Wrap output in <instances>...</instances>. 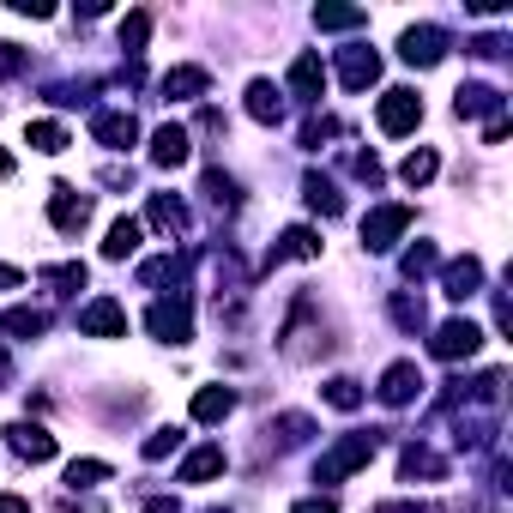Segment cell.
<instances>
[{
	"instance_id": "28",
	"label": "cell",
	"mask_w": 513,
	"mask_h": 513,
	"mask_svg": "<svg viewBox=\"0 0 513 513\" xmlns=\"http://www.w3.org/2000/svg\"><path fill=\"white\" fill-rule=\"evenodd\" d=\"M320 393H326V405H332V411H357V405H363V387H357L351 375H332Z\"/></svg>"
},
{
	"instance_id": "50",
	"label": "cell",
	"mask_w": 513,
	"mask_h": 513,
	"mask_svg": "<svg viewBox=\"0 0 513 513\" xmlns=\"http://www.w3.org/2000/svg\"><path fill=\"white\" fill-rule=\"evenodd\" d=\"M0 176H13V157L7 151H0Z\"/></svg>"
},
{
	"instance_id": "36",
	"label": "cell",
	"mask_w": 513,
	"mask_h": 513,
	"mask_svg": "<svg viewBox=\"0 0 513 513\" xmlns=\"http://www.w3.org/2000/svg\"><path fill=\"white\" fill-rule=\"evenodd\" d=\"M145 37H151V19H145V13H127V19H121V49H127V55H145Z\"/></svg>"
},
{
	"instance_id": "1",
	"label": "cell",
	"mask_w": 513,
	"mask_h": 513,
	"mask_svg": "<svg viewBox=\"0 0 513 513\" xmlns=\"http://www.w3.org/2000/svg\"><path fill=\"white\" fill-rule=\"evenodd\" d=\"M375 435H345V441H338L332 453H320V465H314V483H345L351 471H363L369 459H375Z\"/></svg>"
},
{
	"instance_id": "39",
	"label": "cell",
	"mask_w": 513,
	"mask_h": 513,
	"mask_svg": "<svg viewBox=\"0 0 513 513\" xmlns=\"http://www.w3.org/2000/svg\"><path fill=\"white\" fill-rule=\"evenodd\" d=\"M176 441H182L176 429H151V435H145V459H163V453L176 447Z\"/></svg>"
},
{
	"instance_id": "42",
	"label": "cell",
	"mask_w": 513,
	"mask_h": 513,
	"mask_svg": "<svg viewBox=\"0 0 513 513\" xmlns=\"http://www.w3.org/2000/svg\"><path fill=\"white\" fill-rule=\"evenodd\" d=\"M19 67H25V55L13 43H0V73H19Z\"/></svg>"
},
{
	"instance_id": "5",
	"label": "cell",
	"mask_w": 513,
	"mask_h": 513,
	"mask_svg": "<svg viewBox=\"0 0 513 513\" xmlns=\"http://www.w3.org/2000/svg\"><path fill=\"white\" fill-rule=\"evenodd\" d=\"M375 121H381V133L399 139V133H411V127L423 121V97H417V91H387L381 109H375Z\"/></svg>"
},
{
	"instance_id": "10",
	"label": "cell",
	"mask_w": 513,
	"mask_h": 513,
	"mask_svg": "<svg viewBox=\"0 0 513 513\" xmlns=\"http://www.w3.org/2000/svg\"><path fill=\"white\" fill-rule=\"evenodd\" d=\"M7 447H13L19 459H31V465H43V459H55V435H49L43 423H31V417L7 429Z\"/></svg>"
},
{
	"instance_id": "15",
	"label": "cell",
	"mask_w": 513,
	"mask_h": 513,
	"mask_svg": "<svg viewBox=\"0 0 513 513\" xmlns=\"http://www.w3.org/2000/svg\"><path fill=\"white\" fill-rule=\"evenodd\" d=\"M441 290H447L453 302L477 296V290H483V260H471V254H465V260H453V266L441 272Z\"/></svg>"
},
{
	"instance_id": "35",
	"label": "cell",
	"mask_w": 513,
	"mask_h": 513,
	"mask_svg": "<svg viewBox=\"0 0 513 513\" xmlns=\"http://www.w3.org/2000/svg\"><path fill=\"white\" fill-rule=\"evenodd\" d=\"M206 200H212L218 212H236V182L224 176V169H206Z\"/></svg>"
},
{
	"instance_id": "24",
	"label": "cell",
	"mask_w": 513,
	"mask_h": 513,
	"mask_svg": "<svg viewBox=\"0 0 513 513\" xmlns=\"http://www.w3.org/2000/svg\"><path fill=\"white\" fill-rule=\"evenodd\" d=\"M459 115H501V97H495V85H459V103H453Z\"/></svg>"
},
{
	"instance_id": "30",
	"label": "cell",
	"mask_w": 513,
	"mask_h": 513,
	"mask_svg": "<svg viewBox=\"0 0 513 513\" xmlns=\"http://www.w3.org/2000/svg\"><path fill=\"white\" fill-rule=\"evenodd\" d=\"M363 19H369L363 7H314V25L320 31H357Z\"/></svg>"
},
{
	"instance_id": "2",
	"label": "cell",
	"mask_w": 513,
	"mask_h": 513,
	"mask_svg": "<svg viewBox=\"0 0 513 513\" xmlns=\"http://www.w3.org/2000/svg\"><path fill=\"white\" fill-rule=\"evenodd\" d=\"M429 351H435L441 363L477 357V351H483V326H477V320H441V326H435V338H429Z\"/></svg>"
},
{
	"instance_id": "8",
	"label": "cell",
	"mask_w": 513,
	"mask_h": 513,
	"mask_svg": "<svg viewBox=\"0 0 513 513\" xmlns=\"http://www.w3.org/2000/svg\"><path fill=\"white\" fill-rule=\"evenodd\" d=\"M79 332H85V338H127V314H121V302H109V296L85 302V308H79Z\"/></svg>"
},
{
	"instance_id": "31",
	"label": "cell",
	"mask_w": 513,
	"mask_h": 513,
	"mask_svg": "<svg viewBox=\"0 0 513 513\" xmlns=\"http://www.w3.org/2000/svg\"><path fill=\"white\" fill-rule=\"evenodd\" d=\"M435 169H441V157H435V151H411V157L399 163V176H405L411 188H423V182H435Z\"/></svg>"
},
{
	"instance_id": "18",
	"label": "cell",
	"mask_w": 513,
	"mask_h": 513,
	"mask_svg": "<svg viewBox=\"0 0 513 513\" xmlns=\"http://www.w3.org/2000/svg\"><path fill=\"white\" fill-rule=\"evenodd\" d=\"M224 471V447H194L188 459H182V471H176V483H212Z\"/></svg>"
},
{
	"instance_id": "16",
	"label": "cell",
	"mask_w": 513,
	"mask_h": 513,
	"mask_svg": "<svg viewBox=\"0 0 513 513\" xmlns=\"http://www.w3.org/2000/svg\"><path fill=\"white\" fill-rule=\"evenodd\" d=\"M248 115L266 121V127H278V121H284V91H278L272 79H254V85H248Z\"/></svg>"
},
{
	"instance_id": "11",
	"label": "cell",
	"mask_w": 513,
	"mask_h": 513,
	"mask_svg": "<svg viewBox=\"0 0 513 513\" xmlns=\"http://www.w3.org/2000/svg\"><path fill=\"white\" fill-rule=\"evenodd\" d=\"M417 393H423V369L417 363H393L381 375V405H411Z\"/></svg>"
},
{
	"instance_id": "32",
	"label": "cell",
	"mask_w": 513,
	"mask_h": 513,
	"mask_svg": "<svg viewBox=\"0 0 513 513\" xmlns=\"http://www.w3.org/2000/svg\"><path fill=\"white\" fill-rule=\"evenodd\" d=\"M266 435H278V447H302V441L314 435V423H308V417H296V411H284V417H278Z\"/></svg>"
},
{
	"instance_id": "27",
	"label": "cell",
	"mask_w": 513,
	"mask_h": 513,
	"mask_svg": "<svg viewBox=\"0 0 513 513\" xmlns=\"http://www.w3.org/2000/svg\"><path fill=\"white\" fill-rule=\"evenodd\" d=\"M447 465H441V453H429V447H405V459H399V477L411 483V477H441Z\"/></svg>"
},
{
	"instance_id": "33",
	"label": "cell",
	"mask_w": 513,
	"mask_h": 513,
	"mask_svg": "<svg viewBox=\"0 0 513 513\" xmlns=\"http://www.w3.org/2000/svg\"><path fill=\"white\" fill-rule=\"evenodd\" d=\"M43 284H55L61 296H73V290H85V266H79V260H67V266H43Z\"/></svg>"
},
{
	"instance_id": "23",
	"label": "cell",
	"mask_w": 513,
	"mask_h": 513,
	"mask_svg": "<svg viewBox=\"0 0 513 513\" xmlns=\"http://www.w3.org/2000/svg\"><path fill=\"white\" fill-rule=\"evenodd\" d=\"M139 236H145L139 218H115V224H109V242H103V260H127V254L139 248Z\"/></svg>"
},
{
	"instance_id": "6",
	"label": "cell",
	"mask_w": 513,
	"mask_h": 513,
	"mask_svg": "<svg viewBox=\"0 0 513 513\" xmlns=\"http://www.w3.org/2000/svg\"><path fill=\"white\" fill-rule=\"evenodd\" d=\"M145 326H151V338H163V345H188V338H194L188 302H157V308L145 314Z\"/></svg>"
},
{
	"instance_id": "37",
	"label": "cell",
	"mask_w": 513,
	"mask_h": 513,
	"mask_svg": "<svg viewBox=\"0 0 513 513\" xmlns=\"http://www.w3.org/2000/svg\"><path fill=\"white\" fill-rule=\"evenodd\" d=\"M393 320H399L405 332H423V320H429V314H423V296H405V290H399V296H393Z\"/></svg>"
},
{
	"instance_id": "12",
	"label": "cell",
	"mask_w": 513,
	"mask_h": 513,
	"mask_svg": "<svg viewBox=\"0 0 513 513\" xmlns=\"http://www.w3.org/2000/svg\"><path fill=\"white\" fill-rule=\"evenodd\" d=\"M91 133H97V139H103L109 151H127V145L139 139V121H133L127 109H103V115L91 121Z\"/></svg>"
},
{
	"instance_id": "4",
	"label": "cell",
	"mask_w": 513,
	"mask_h": 513,
	"mask_svg": "<svg viewBox=\"0 0 513 513\" xmlns=\"http://www.w3.org/2000/svg\"><path fill=\"white\" fill-rule=\"evenodd\" d=\"M405 230H411V206H375V212L363 218V248H369V254H387Z\"/></svg>"
},
{
	"instance_id": "29",
	"label": "cell",
	"mask_w": 513,
	"mask_h": 513,
	"mask_svg": "<svg viewBox=\"0 0 513 513\" xmlns=\"http://www.w3.org/2000/svg\"><path fill=\"white\" fill-rule=\"evenodd\" d=\"M139 284H145V290H157V284H182V260H176V254L145 260V266H139Z\"/></svg>"
},
{
	"instance_id": "48",
	"label": "cell",
	"mask_w": 513,
	"mask_h": 513,
	"mask_svg": "<svg viewBox=\"0 0 513 513\" xmlns=\"http://www.w3.org/2000/svg\"><path fill=\"white\" fill-rule=\"evenodd\" d=\"M13 284H25V272H13V266H0V290H13Z\"/></svg>"
},
{
	"instance_id": "9",
	"label": "cell",
	"mask_w": 513,
	"mask_h": 513,
	"mask_svg": "<svg viewBox=\"0 0 513 513\" xmlns=\"http://www.w3.org/2000/svg\"><path fill=\"white\" fill-rule=\"evenodd\" d=\"M338 79H345L351 91H369V85L381 79V55H375V49H363V43L338 49Z\"/></svg>"
},
{
	"instance_id": "45",
	"label": "cell",
	"mask_w": 513,
	"mask_h": 513,
	"mask_svg": "<svg viewBox=\"0 0 513 513\" xmlns=\"http://www.w3.org/2000/svg\"><path fill=\"white\" fill-rule=\"evenodd\" d=\"M145 513H182V507L169 501V495H157V501H145Z\"/></svg>"
},
{
	"instance_id": "34",
	"label": "cell",
	"mask_w": 513,
	"mask_h": 513,
	"mask_svg": "<svg viewBox=\"0 0 513 513\" xmlns=\"http://www.w3.org/2000/svg\"><path fill=\"white\" fill-rule=\"evenodd\" d=\"M103 477H109L103 459H73V465H67V489H97Z\"/></svg>"
},
{
	"instance_id": "25",
	"label": "cell",
	"mask_w": 513,
	"mask_h": 513,
	"mask_svg": "<svg viewBox=\"0 0 513 513\" xmlns=\"http://www.w3.org/2000/svg\"><path fill=\"white\" fill-rule=\"evenodd\" d=\"M25 145L43 151V157H55V151H67V127H61V121H31V127H25Z\"/></svg>"
},
{
	"instance_id": "20",
	"label": "cell",
	"mask_w": 513,
	"mask_h": 513,
	"mask_svg": "<svg viewBox=\"0 0 513 513\" xmlns=\"http://www.w3.org/2000/svg\"><path fill=\"white\" fill-rule=\"evenodd\" d=\"M314 254H320V236H314L308 224H296V230H284V236H278L272 266H278V260H314Z\"/></svg>"
},
{
	"instance_id": "21",
	"label": "cell",
	"mask_w": 513,
	"mask_h": 513,
	"mask_svg": "<svg viewBox=\"0 0 513 513\" xmlns=\"http://www.w3.org/2000/svg\"><path fill=\"white\" fill-rule=\"evenodd\" d=\"M236 411V393L230 387H200L194 393V423H224Z\"/></svg>"
},
{
	"instance_id": "22",
	"label": "cell",
	"mask_w": 513,
	"mask_h": 513,
	"mask_svg": "<svg viewBox=\"0 0 513 513\" xmlns=\"http://www.w3.org/2000/svg\"><path fill=\"white\" fill-rule=\"evenodd\" d=\"M302 200H308V212H320V218H338V212H345V200H338V188H332L326 176H302Z\"/></svg>"
},
{
	"instance_id": "17",
	"label": "cell",
	"mask_w": 513,
	"mask_h": 513,
	"mask_svg": "<svg viewBox=\"0 0 513 513\" xmlns=\"http://www.w3.org/2000/svg\"><path fill=\"white\" fill-rule=\"evenodd\" d=\"M206 91H212V73H206V67H176V73H163V97H169V103H176V97L188 103V97H206Z\"/></svg>"
},
{
	"instance_id": "26",
	"label": "cell",
	"mask_w": 513,
	"mask_h": 513,
	"mask_svg": "<svg viewBox=\"0 0 513 513\" xmlns=\"http://www.w3.org/2000/svg\"><path fill=\"white\" fill-rule=\"evenodd\" d=\"M0 326H7L13 338H43L49 332V314L43 308H7V320H0Z\"/></svg>"
},
{
	"instance_id": "47",
	"label": "cell",
	"mask_w": 513,
	"mask_h": 513,
	"mask_svg": "<svg viewBox=\"0 0 513 513\" xmlns=\"http://www.w3.org/2000/svg\"><path fill=\"white\" fill-rule=\"evenodd\" d=\"M381 513H441V507H405V501H387Z\"/></svg>"
},
{
	"instance_id": "19",
	"label": "cell",
	"mask_w": 513,
	"mask_h": 513,
	"mask_svg": "<svg viewBox=\"0 0 513 513\" xmlns=\"http://www.w3.org/2000/svg\"><path fill=\"white\" fill-rule=\"evenodd\" d=\"M145 224H151V230H163V236H176V230H188V212H182V200H176V194H151Z\"/></svg>"
},
{
	"instance_id": "13",
	"label": "cell",
	"mask_w": 513,
	"mask_h": 513,
	"mask_svg": "<svg viewBox=\"0 0 513 513\" xmlns=\"http://www.w3.org/2000/svg\"><path fill=\"white\" fill-rule=\"evenodd\" d=\"M151 163H157V169H176V163H188V127H176V121H169V127H157V133H151Z\"/></svg>"
},
{
	"instance_id": "49",
	"label": "cell",
	"mask_w": 513,
	"mask_h": 513,
	"mask_svg": "<svg viewBox=\"0 0 513 513\" xmlns=\"http://www.w3.org/2000/svg\"><path fill=\"white\" fill-rule=\"evenodd\" d=\"M13 381V363H7V351H0V387H7Z\"/></svg>"
},
{
	"instance_id": "3",
	"label": "cell",
	"mask_w": 513,
	"mask_h": 513,
	"mask_svg": "<svg viewBox=\"0 0 513 513\" xmlns=\"http://www.w3.org/2000/svg\"><path fill=\"white\" fill-rule=\"evenodd\" d=\"M49 224H55L61 236H79V230L91 224V194H79V188L55 182V188H49Z\"/></svg>"
},
{
	"instance_id": "44",
	"label": "cell",
	"mask_w": 513,
	"mask_h": 513,
	"mask_svg": "<svg viewBox=\"0 0 513 513\" xmlns=\"http://www.w3.org/2000/svg\"><path fill=\"white\" fill-rule=\"evenodd\" d=\"M0 513H31V501L25 495H0Z\"/></svg>"
},
{
	"instance_id": "38",
	"label": "cell",
	"mask_w": 513,
	"mask_h": 513,
	"mask_svg": "<svg viewBox=\"0 0 513 513\" xmlns=\"http://www.w3.org/2000/svg\"><path fill=\"white\" fill-rule=\"evenodd\" d=\"M423 272H435V248H429V242H417V248L405 254V278H423Z\"/></svg>"
},
{
	"instance_id": "41",
	"label": "cell",
	"mask_w": 513,
	"mask_h": 513,
	"mask_svg": "<svg viewBox=\"0 0 513 513\" xmlns=\"http://www.w3.org/2000/svg\"><path fill=\"white\" fill-rule=\"evenodd\" d=\"M351 169H357V176H363V182H369V188H375V182H381V163H375V157H369V151H357V157H351Z\"/></svg>"
},
{
	"instance_id": "51",
	"label": "cell",
	"mask_w": 513,
	"mask_h": 513,
	"mask_svg": "<svg viewBox=\"0 0 513 513\" xmlns=\"http://www.w3.org/2000/svg\"><path fill=\"white\" fill-rule=\"evenodd\" d=\"M212 513H230V507H212Z\"/></svg>"
},
{
	"instance_id": "46",
	"label": "cell",
	"mask_w": 513,
	"mask_h": 513,
	"mask_svg": "<svg viewBox=\"0 0 513 513\" xmlns=\"http://www.w3.org/2000/svg\"><path fill=\"white\" fill-rule=\"evenodd\" d=\"M290 513H332V501H296Z\"/></svg>"
},
{
	"instance_id": "14",
	"label": "cell",
	"mask_w": 513,
	"mask_h": 513,
	"mask_svg": "<svg viewBox=\"0 0 513 513\" xmlns=\"http://www.w3.org/2000/svg\"><path fill=\"white\" fill-rule=\"evenodd\" d=\"M290 91H296L302 103H320V91H326V67H320V55H296V61H290Z\"/></svg>"
},
{
	"instance_id": "43",
	"label": "cell",
	"mask_w": 513,
	"mask_h": 513,
	"mask_svg": "<svg viewBox=\"0 0 513 513\" xmlns=\"http://www.w3.org/2000/svg\"><path fill=\"white\" fill-rule=\"evenodd\" d=\"M13 13H25V19H49V7H43V0H13Z\"/></svg>"
},
{
	"instance_id": "7",
	"label": "cell",
	"mask_w": 513,
	"mask_h": 513,
	"mask_svg": "<svg viewBox=\"0 0 513 513\" xmlns=\"http://www.w3.org/2000/svg\"><path fill=\"white\" fill-rule=\"evenodd\" d=\"M399 55H405L411 67H435V61L447 55V31H441V25H411V31L399 37Z\"/></svg>"
},
{
	"instance_id": "40",
	"label": "cell",
	"mask_w": 513,
	"mask_h": 513,
	"mask_svg": "<svg viewBox=\"0 0 513 513\" xmlns=\"http://www.w3.org/2000/svg\"><path fill=\"white\" fill-rule=\"evenodd\" d=\"M332 133H338V121H332V115H314V121L302 127V145H320V139H332Z\"/></svg>"
}]
</instances>
